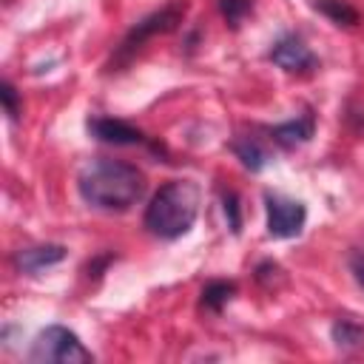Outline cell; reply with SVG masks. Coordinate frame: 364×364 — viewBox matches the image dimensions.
<instances>
[{
  "instance_id": "obj_16",
  "label": "cell",
  "mask_w": 364,
  "mask_h": 364,
  "mask_svg": "<svg viewBox=\"0 0 364 364\" xmlns=\"http://www.w3.org/2000/svg\"><path fill=\"white\" fill-rule=\"evenodd\" d=\"M0 100H3V108H6L9 119H17L20 117V94L9 80L0 82Z\"/></svg>"
},
{
  "instance_id": "obj_9",
  "label": "cell",
  "mask_w": 364,
  "mask_h": 364,
  "mask_svg": "<svg viewBox=\"0 0 364 364\" xmlns=\"http://www.w3.org/2000/svg\"><path fill=\"white\" fill-rule=\"evenodd\" d=\"M267 134H270V139H273L276 145H282V148H299V145H304V142L313 139V134H316V117H313V111L307 108V111H304L301 117H296V119L270 125Z\"/></svg>"
},
{
  "instance_id": "obj_13",
  "label": "cell",
  "mask_w": 364,
  "mask_h": 364,
  "mask_svg": "<svg viewBox=\"0 0 364 364\" xmlns=\"http://www.w3.org/2000/svg\"><path fill=\"white\" fill-rule=\"evenodd\" d=\"M330 336H333L338 350H358V347H364V327L358 321H353V318L333 321Z\"/></svg>"
},
{
  "instance_id": "obj_2",
  "label": "cell",
  "mask_w": 364,
  "mask_h": 364,
  "mask_svg": "<svg viewBox=\"0 0 364 364\" xmlns=\"http://www.w3.org/2000/svg\"><path fill=\"white\" fill-rule=\"evenodd\" d=\"M199 202H202V191L193 179L165 182L145 208V216H142L145 230L162 242L182 239L199 216Z\"/></svg>"
},
{
  "instance_id": "obj_7",
  "label": "cell",
  "mask_w": 364,
  "mask_h": 364,
  "mask_svg": "<svg viewBox=\"0 0 364 364\" xmlns=\"http://www.w3.org/2000/svg\"><path fill=\"white\" fill-rule=\"evenodd\" d=\"M88 134L100 142H108V145H142L145 142V134L122 119H114V117H91L85 122Z\"/></svg>"
},
{
  "instance_id": "obj_8",
  "label": "cell",
  "mask_w": 364,
  "mask_h": 364,
  "mask_svg": "<svg viewBox=\"0 0 364 364\" xmlns=\"http://www.w3.org/2000/svg\"><path fill=\"white\" fill-rule=\"evenodd\" d=\"M65 247L63 245H31V247H20V250H14V256H11V262H14V267L20 270V273H26V276H37V273H43L46 267H54V264H60L63 259H65Z\"/></svg>"
},
{
  "instance_id": "obj_12",
  "label": "cell",
  "mask_w": 364,
  "mask_h": 364,
  "mask_svg": "<svg viewBox=\"0 0 364 364\" xmlns=\"http://www.w3.org/2000/svg\"><path fill=\"white\" fill-rule=\"evenodd\" d=\"M233 296H236V282L213 279V282H208V284L202 287V299H199V304H202L205 310L219 313V310H222Z\"/></svg>"
},
{
  "instance_id": "obj_11",
  "label": "cell",
  "mask_w": 364,
  "mask_h": 364,
  "mask_svg": "<svg viewBox=\"0 0 364 364\" xmlns=\"http://www.w3.org/2000/svg\"><path fill=\"white\" fill-rule=\"evenodd\" d=\"M310 6L316 11H321L327 20H333L336 26H358V9L350 0H310Z\"/></svg>"
},
{
  "instance_id": "obj_6",
  "label": "cell",
  "mask_w": 364,
  "mask_h": 364,
  "mask_svg": "<svg viewBox=\"0 0 364 364\" xmlns=\"http://www.w3.org/2000/svg\"><path fill=\"white\" fill-rule=\"evenodd\" d=\"M267 60L276 63L279 68H284L287 74L313 71V68L318 65V57H316V54L310 51V46H307L299 34H293V31L282 34V37L273 43V48L267 51Z\"/></svg>"
},
{
  "instance_id": "obj_4",
  "label": "cell",
  "mask_w": 364,
  "mask_h": 364,
  "mask_svg": "<svg viewBox=\"0 0 364 364\" xmlns=\"http://www.w3.org/2000/svg\"><path fill=\"white\" fill-rule=\"evenodd\" d=\"M31 364H88L94 353L80 341V336L63 324H48L37 333L28 350Z\"/></svg>"
},
{
  "instance_id": "obj_10",
  "label": "cell",
  "mask_w": 364,
  "mask_h": 364,
  "mask_svg": "<svg viewBox=\"0 0 364 364\" xmlns=\"http://www.w3.org/2000/svg\"><path fill=\"white\" fill-rule=\"evenodd\" d=\"M230 148H233V154H236V159L250 171V173H259L267 162H270V154H267V148L256 139V136H250V134H245V136H236L233 142H230Z\"/></svg>"
},
{
  "instance_id": "obj_3",
  "label": "cell",
  "mask_w": 364,
  "mask_h": 364,
  "mask_svg": "<svg viewBox=\"0 0 364 364\" xmlns=\"http://www.w3.org/2000/svg\"><path fill=\"white\" fill-rule=\"evenodd\" d=\"M185 11H188V0H171V3L162 6L159 11H151L148 17H142V20L122 37V43L117 46V51L111 54V60H108V71H119L122 65H128L131 57H134L151 37L176 28V26L182 23Z\"/></svg>"
},
{
  "instance_id": "obj_17",
  "label": "cell",
  "mask_w": 364,
  "mask_h": 364,
  "mask_svg": "<svg viewBox=\"0 0 364 364\" xmlns=\"http://www.w3.org/2000/svg\"><path fill=\"white\" fill-rule=\"evenodd\" d=\"M114 259H117V256H114V253H100V256H97V259H91V262H88V264H85V273H88V276H91V279H100V276H102V273H105V267H108V264H111V262H114Z\"/></svg>"
},
{
  "instance_id": "obj_18",
  "label": "cell",
  "mask_w": 364,
  "mask_h": 364,
  "mask_svg": "<svg viewBox=\"0 0 364 364\" xmlns=\"http://www.w3.org/2000/svg\"><path fill=\"white\" fill-rule=\"evenodd\" d=\"M350 270H353L355 282L364 287V253H350Z\"/></svg>"
},
{
  "instance_id": "obj_1",
  "label": "cell",
  "mask_w": 364,
  "mask_h": 364,
  "mask_svg": "<svg viewBox=\"0 0 364 364\" xmlns=\"http://www.w3.org/2000/svg\"><path fill=\"white\" fill-rule=\"evenodd\" d=\"M148 179L145 173L125 162L111 156H97L85 162L77 173V191L82 202L102 213H125L145 196Z\"/></svg>"
},
{
  "instance_id": "obj_5",
  "label": "cell",
  "mask_w": 364,
  "mask_h": 364,
  "mask_svg": "<svg viewBox=\"0 0 364 364\" xmlns=\"http://www.w3.org/2000/svg\"><path fill=\"white\" fill-rule=\"evenodd\" d=\"M264 210H267V236L273 239H293L301 233L307 222V208L299 199L282 196V193H264Z\"/></svg>"
},
{
  "instance_id": "obj_14",
  "label": "cell",
  "mask_w": 364,
  "mask_h": 364,
  "mask_svg": "<svg viewBox=\"0 0 364 364\" xmlns=\"http://www.w3.org/2000/svg\"><path fill=\"white\" fill-rule=\"evenodd\" d=\"M222 210H225V219H228L230 233L239 236L242 233V205H239L236 191H225L222 193Z\"/></svg>"
},
{
  "instance_id": "obj_15",
  "label": "cell",
  "mask_w": 364,
  "mask_h": 364,
  "mask_svg": "<svg viewBox=\"0 0 364 364\" xmlns=\"http://www.w3.org/2000/svg\"><path fill=\"white\" fill-rule=\"evenodd\" d=\"M250 9H253V0H219V11L230 28H236L250 14Z\"/></svg>"
}]
</instances>
